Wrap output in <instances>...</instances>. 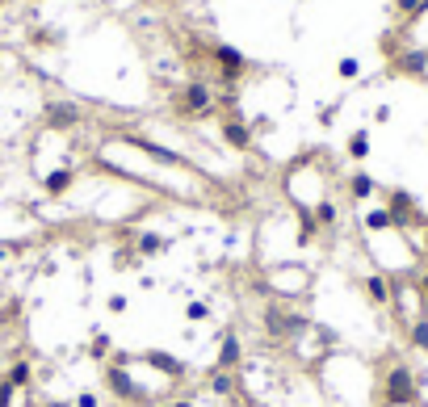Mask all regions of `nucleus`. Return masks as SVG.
Listing matches in <instances>:
<instances>
[{"instance_id":"f257e3e1","label":"nucleus","mask_w":428,"mask_h":407,"mask_svg":"<svg viewBox=\"0 0 428 407\" xmlns=\"http://www.w3.org/2000/svg\"><path fill=\"white\" fill-rule=\"evenodd\" d=\"M391 307H395V319L403 324V332H411L416 324L428 319V298H424V290L411 286V281H395V290H391Z\"/></svg>"},{"instance_id":"f03ea898","label":"nucleus","mask_w":428,"mask_h":407,"mask_svg":"<svg viewBox=\"0 0 428 407\" xmlns=\"http://www.w3.org/2000/svg\"><path fill=\"white\" fill-rule=\"evenodd\" d=\"M382 403H420L411 366H403V361L387 366V374H382Z\"/></svg>"},{"instance_id":"7ed1b4c3","label":"nucleus","mask_w":428,"mask_h":407,"mask_svg":"<svg viewBox=\"0 0 428 407\" xmlns=\"http://www.w3.org/2000/svg\"><path fill=\"white\" fill-rule=\"evenodd\" d=\"M210 110H214V97H210L206 84H189V88L181 92V114L202 118V114H210Z\"/></svg>"},{"instance_id":"20e7f679","label":"nucleus","mask_w":428,"mask_h":407,"mask_svg":"<svg viewBox=\"0 0 428 407\" xmlns=\"http://www.w3.org/2000/svg\"><path fill=\"white\" fill-rule=\"evenodd\" d=\"M105 386H110L118 399H143V390L135 386V378L122 366H105Z\"/></svg>"},{"instance_id":"39448f33","label":"nucleus","mask_w":428,"mask_h":407,"mask_svg":"<svg viewBox=\"0 0 428 407\" xmlns=\"http://www.w3.org/2000/svg\"><path fill=\"white\" fill-rule=\"evenodd\" d=\"M214 59H219V68H223V80H227V84H235V80L244 76V68H248V63H244V55H240L235 46H214Z\"/></svg>"},{"instance_id":"423d86ee","label":"nucleus","mask_w":428,"mask_h":407,"mask_svg":"<svg viewBox=\"0 0 428 407\" xmlns=\"http://www.w3.org/2000/svg\"><path fill=\"white\" fill-rule=\"evenodd\" d=\"M143 361H147L151 370H159V374H168V378H185V361H181V357H173V353L147 348V353H143Z\"/></svg>"},{"instance_id":"0eeeda50","label":"nucleus","mask_w":428,"mask_h":407,"mask_svg":"<svg viewBox=\"0 0 428 407\" xmlns=\"http://www.w3.org/2000/svg\"><path fill=\"white\" fill-rule=\"evenodd\" d=\"M391 290H395V281H387L382 273H369L365 277V298L373 302V307H391Z\"/></svg>"},{"instance_id":"6e6552de","label":"nucleus","mask_w":428,"mask_h":407,"mask_svg":"<svg viewBox=\"0 0 428 407\" xmlns=\"http://www.w3.org/2000/svg\"><path fill=\"white\" fill-rule=\"evenodd\" d=\"M223 143L235 147V151H248V147H252V130H248L240 118H227V122H223Z\"/></svg>"},{"instance_id":"1a4fd4ad","label":"nucleus","mask_w":428,"mask_h":407,"mask_svg":"<svg viewBox=\"0 0 428 407\" xmlns=\"http://www.w3.org/2000/svg\"><path fill=\"white\" fill-rule=\"evenodd\" d=\"M72 181H76V172H72V168H55V172L42 181V189H46L50 197H59V193H68V189H72Z\"/></svg>"},{"instance_id":"9d476101","label":"nucleus","mask_w":428,"mask_h":407,"mask_svg":"<svg viewBox=\"0 0 428 407\" xmlns=\"http://www.w3.org/2000/svg\"><path fill=\"white\" fill-rule=\"evenodd\" d=\"M240 357H244V348H240V340H235V336H227V340H223V348H219V370H231V374H235Z\"/></svg>"},{"instance_id":"9b49d317","label":"nucleus","mask_w":428,"mask_h":407,"mask_svg":"<svg viewBox=\"0 0 428 407\" xmlns=\"http://www.w3.org/2000/svg\"><path fill=\"white\" fill-rule=\"evenodd\" d=\"M46 122L59 126V130H64V126H76V122H80V110H76V106H50Z\"/></svg>"},{"instance_id":"f8f14e48","label":"nucleus","mask_w":428,"mask_h":407,"mask_svg":"<svg viewBox=\"0 0 428 407\" xmlns=\"http://www.w3.org/2000/svg\"><path fill=\"white\" fill-rule=\"evenodd\" d=\"M361 227H365V231H399L395 219H391V210H369V215L361 219Z\"/></svg>"},{"instance_id":"ddd939ff","label":"nucleus","mask_w":428,"mask_h":407,"mask_svg":"<svg viewBox=\"0 0 428 407\" xmlns=\"http://www.w3.org/2000/svg\"><path fill=\"white\" fill-rule=\"evenodd\" d=\"M159 248H164V235H155V231L139 235V244H135V252H139V257H155Z\"/></svg>"},{"instance_id":"4468645a","label":"nucleus","mask_w":428,"mask_h":407,"mask_svg":"<svg viewBox=\"0 0 428 407\" xmlns=\"http://www.w3.org/2000/svg\"><path fill=\"white\" fill-rule=\"evenodd\" d=\"M373 189H378V185H373V181H369V177H365V172H357V177H353V181H349V193H353V197H357V201H365V197H369V193H373Z\"/></svg>"},{"instance_id":"2eb2a0df","label":"nucleus","mask_w":428,"mask_h":407,"mask_svg":"<svg viewBox=\"0 0 428 407\" xmlns=\"http://www.w3.org/2000/svg\"><path fill=\"white\" fill-rule=\"evenodd\" d=\"M349 156H353V160H365V156H369V135H365V130H357V135L349 139Z\"/></svg>"},{"instance_id":"dca6fc26","label":"nucleus","mask_w":428,"mask_h":407,"mask_svg":"<svg viewBox=\"0 0 428 407\" xmlns=\"http://www.w3.org/2000/svg\"><path fill=\"white\" fill-rule=\"evenodd\" d=\"M5 382H9L13 390H17V386H26V382H30V361H13V370H9V378H5Z\"/></svg>"},{"instance_id":"f3484780","label":"nucleus","mask_w":428,"mask_h":407,"mask_svg":"<svg viewBox=\"0 0 428 407\" xmlns=\"http://www.w3.org/2000/svg\"><path fill=\"white\" fill-rule=\"evenodd\" d=\"M88 348H93V357H110V348H114V344H110V336H93V344H88Z\"/></svg>"},{"instance_id":"a211bd4d","label":"nucleus","mask_w":428,"mask_h":407,"mask_svg":"<svg viewBox=\"0 0 428 407\" xmlns=\"http://www.w3.org/2000/svg\"><path fill=\"white\" fill-rule=\"evenodd\" d=\"M185 315H189V319H206V315H210V302H197V298H193L189 307H185Z\"/></svg>"},{"instance_id":"6ab92c4d","label":"nucleus","mask_w":428,"mask_h":407,"mask_svg":"<svg viewBox=\"0 0 428 407\" xmlns=\"http://www.w3.org/2000/svg\"><path fill=\"white\" fill-rule=\"evenodd\" d=\"M416 231H420V252H424V257H428V219H424V223H420ZM416 231H407V235H416Z\"/></svg>"},{"instance_id":"aec40b11","label":"nucleus","mask_w":428,"mask_h":407,"mask_svg":"<svg viewBox=\"0 0 428 407\" xmlns=\"http://www.w3.org/2000/svg\"><path fill=\"white\" fill-rule=\"evenodd\" d=\"M340 76L353 80V76H357V59H340Z\"/></svg>"},{"instance_id":"412c9836","label":"nucleus","mask_w":428,"mask_h":407,"mask_svg":"<svg viewBox=\"0 0 428 407\" xmlns=\"http://www.w3.org/2000/svg\"><path fill=\"white\" fill-rule=\"evenodd\" d=\"M0 407H13V386L0 382Z\"/></svg>"},{"instance_id":"4be33fe9","label":"nucleus","mask_w":428,"mask_h":407,"mask_svg":"<svg viewBox=\"0 0 428 407\" xmlns=\"http://www.w3.org/2000/svg\"><path fill=\"white\" fill-rule=\"evenodd\" d=\"M76 407H97V395H80V399H76Z\"/></svg>"},{"instance_id":"5701e85b","label":"nucleus","mask_w":428,"mask_h":407,"mask_svg":"<svg viewBox=\"0 0 428 407\" xmlns=\"http://www.w3.org/2000/svg\"><path fill=\"white\" fill-rule=\"evenodd\" d=\"M159 407H193L189 399H177V403H159Z\"/></svg>"},{"instance_id":"b1692460","label":"nucleus","mask_w":428,"mask_h":407,"mask_svg":"<svg viewBox=\"0 0 428 407\" xmlns=\"http://www.w3.org/2000/svg\"><path fill=\"white\" fill-rule=\"evenodd\" d=\"M42 407H72V403H59V399H50V403H42Z\"/></svg>"},{"instance_id":"393cba45","label":"nucleus","mask_w":428,"mask_h":407,"mask_svg":"<svg viewBox=\"0 0 428 407\" xmlns=\"http://www.w3.org/2000/svg\"><path fill=\"white\" fill-rule=\"evenodd\" d=\"M382 407H420V403H382Z\"/></svg>"},{"instance_id":"a878e982","label":"nucleus","mask_w":428,"mask_h":407,"mask_svg":"<svg viewBox=\"0 0 428 407\" xmlns=\"http://www.w3.org/2000/svg\"><path fill=\"white\" fill-rule=\"evenodd\" d=\"M0 5H5V0H0Z\"/></svg>"}]
</instances>
